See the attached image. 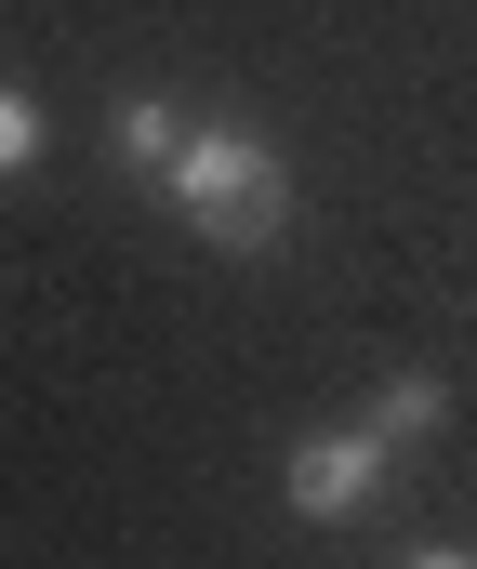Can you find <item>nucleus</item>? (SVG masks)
I'll return each mask as SVG.
<instances>
[{
	"instance_id": "obj_1",
	"label": "nucleus",
	"mask_w": 477,
	"mask_h": 569,
	"mask_svg": "<svg viewBox=\"0 0 477 569\" xmlns=\"http://www.w3.org/2000/svg\"><path fill=\"white\" fill-rule=\"evenodd\" d=\"M159 199H172L212 252H266V239L292 226V159L252 133V120H186L172 172H159Z\"/></svg>"
},
{
	"instance_id": "obj_2",
	"label": "nucleus",
	"mask_w": 477,
	"mask_h": 569,
	"mask_svg": "<svg viewBox=\"0 0 477 569\" xmlns=\"http://www.w3.org/2000/svg\"><path fill=\"white\" fill-rule=\"evenodd\" d=\"M451 411V385L438 371H411V385H385L358 425H318V437H292V463H279V503L292 517H358L371 490H385V463L411 450V437Z\"/></svg>"
},
{
	"instance_id": "obj_3",
	"label": "nucleus",
	"mask_w": 477,
	"mask_h": 569,
	"mask_svg": "<svg viewBox=\"0 0 477 569\" xmlns=\"http://www.w3.org/2000/svg\"><path fill=\"white\" fill-rule=\"evenodd\" d=\"M107 146H120V172H172V146H186V107H172V93H159V80H133V93H120V107H107Z\"/></svg>"
},
{
	"instance_id": "obj_4",
	"label": "nucleus",
	"mask_w": 477,
	"mask_h": 569,
	"mask_svg": "<svg viewBox=\"0 0 477 569\" xmlns=\"http://www.w3.org/2000/svg\"><path fill=\"white\" fill-rule=\"evenodd\" d=\"M27 159H40V93L0 80V172H27Z\"/></svg>"
},
{
	"instance_id": "obj_5",
	"label": "nucleus",
	"mask_w": 477,
	"mask_h": 569,
	"mask_svg": "<svg viewBox=\"0 0 477 569\" xmlns=\"http://www.w3.org/2000/svg\"><path fill=\"white\" fill-rule=\"evenodd\" d=\"M398 569H477V557H465V543H425V557H398Z\"/></svg>"
}]
</instances>
